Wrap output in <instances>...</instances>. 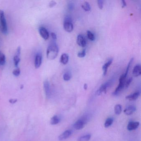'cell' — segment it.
<instances>
[{
	"instance_id": "ba28073f",
	"label": "cell",
	"mask_w": 141,
	"mask_h": 141,
	"mask_svg": "<svg viewBox=\"0 0 141 141\" xmlns=\"http://www.w3.org/2000/svg\"><path fill=\"white\" fill-rule=\"evenodd\" d=\"M39 33L42 37L44 39L47 40L49 38V34L46 28L44 27H40L38 29Z\"/></svg>"
},
{
	"instance_id": "ffe728a7",
	"label": "cell",
	"mask_w": 141,
	"mask_h": 141,
	"mask_svg": "<svg viewBox=\"0 0 141 141\" xmlns=\"http://www.w3.org/2000/svg\"><path fill=\"white\" fill-rule=\"evenodd\" d=\"M21 61L20 56L15 54L13 58V62H14V65L16 67V68L18 67V65L19 64V62Z\"/></svg>"
},
{
	"instance_id": "7c38bea8",
	"label": "cell",
	"mask_w": 141,
	"mask_h": 141,
	"mask_svg": "<svg viewBox=\"0 0 141 141\" xmlns=\"http://www.w3.org/2000/svg\"><path fill=\"white\" fill-rule=\"evenodd\" d=\"M139 125V122H129L127 126V129L129 131H132L135 130L138 128Z\"/></svg>"
},
{
	"instance_id": "5bb4252c",
	"label": "cell",
	"mask_w": 141,
	"mask_h": 141,
	"mask_svg": "<svg viewBox=\"0 0 141 141\" xmlns=\"http://www.w3.org/2000/svg\"><path fill=\"white\" fill-rule=\"evenodd\" d=\"M140 92L139 91H137L135 93H133L132 94L128 95L126 96V98L127 99L130 101L136 100L140 96Z\"/></svg>"
},
{
	"instance_id": "f546056e",
	"label": "cell",
	"mask_w": 141,
	"mask_h": 141,
	"mask_svg": "<svg viewBox=\"0 0 141 141\" xmlns=\"http://www.w3.org/2000/svg\"><path fill=\"white\" fill-rule=\"evenodd\" d=\"M98 5V7L100 9V10H102L103 8V5H104V1L102 0H98L97 1Z\"/></svg>"
},
{
	"instance_id": "e575fe53",
	"label": "cell",
	"mask_w": 141,
	"mask_h": 141,
	"mask_svg": "<svg viewBox=\"0 0 141 141\" xmlns=\"http://www.w3.org/2000/svg\"><path fill=\"white\" fill-rule=\"evenodd\" d=\"M17 102V100L13 99H11L9 100V102L11 103V104H15L16 102Z\"/></svg>"
},
{
	"instance_id": "836d02e7",
	"label": "cell",
	"mask_w": 141,
	"mask_h": 141,
	"mask_svg": "<svg viewBox=\"0 0 141 141\" xmlns=\"http://www.w3.org/2000/svg\"><path fill=\"white\" fill-rule=\"evenodd\" d=\"M122 4V8H124L127 6V4H126V1L124 0H123L121 1Z\"/></svg>"
},
{
	"instance_id": "ac0fdd59",
	"label": "cell",
	"mask_w": 141,
	"mask_h": 141,
	"mask_svg": "<svg viewBox=\"0 0 141 141\" xmlns=\"http://www.w3.org/2000/svg\"><path fill=\"white\" fill-rule=\"evenodd\" d=\"M60 119L57 115H55L51 118V124L52 125H55L59 123Z\"/></svg>"
},
{
	"instance_id": "8fae6325",
	"label": "cell",
	"mask_w": 141,
	"mask_h": 141,
	"mask_svg": "<svg viewBox=\"0 0 141 141\" xmlns=\"http://www.w3.org/2000/svg\"><path fill=\"white\" fill-rule=\"evenodd\" d=\"M72 134V131L70 129L67 130L61 134L58 137V139L60 141H63L69 138L71 135Z\"/></svg>"
},
{
	"instance_id": "30bf717a",
	"label": "cell",
	"mask_w": 141,
	"mask_h": 141,
	"mask_svg": "<svg viewBox=\"0 0 141 141\" xmlns=\"http://www.w3.org/2000/svg\"><path fill=\"white\" fill-rule=\"evenodd\" d=\"M44 88L45 94L47 98H49L51 95L50 86L48 80H46L44 82Z\"/></svg>"
},
{
	"instance_id": "83f0119b",
	"label": "cell",
	"mask_w": 141,
	"mask_h": 141,
	"mask_svg": "<svg viewBox=\"0 0 141 141\" xmlns=\"http://www.w3.org/2000/svg\"><path fill=\"white\" fill-rule=\"evenodd\" d=\"M86 56V50L85 49H84L82 51H80L77 54V56L79 58H84Z\"/></svg>"
},
{
	"instance_id": "cb8c5ba5",
	"label": "cell",
	"mask_w": 141,
	"mask_h": 141,
	"mask_svg": "<svg viewBox=\"0 0 141 141\" xmlns=\"http://www.w3.org/2000/svg\"><path fill=\"white\" fill-rule=\"evenodd\" d=\"M82 7L86 11H89L91 10V6L87 2H85L82 5Z\"/></svg>"
},
{
	"instance_id": "603a6c76",
	"label": "cell",
	"mask_w": 141,
	"mask_h": 141,
	"mask_svg": "<svg viewBox=\"0 0 141 141\" xmlns=\"http://www.w3.org/2000/svg\"><path fill=\"white\" fill-rule=\"evenodd\" d=\"M115 113L116 115H120L122 112V106L120 104H117L114 108Z\"/></svg>"
},
{
	"instance_id": "f1b7e54d",
	"label": "cell",
	"mask_w": 141,
	"mask_h": 141,
	"mask_svg": "<svg viewBox=\"0 0 141 141\" xmlns=\"http://www.w3.org/2000/svg\"><path fill=\"white\" fill-rule=\"evenodd\" d=\"M133 77H130V78H129L127 80H126L125 83V87L126 88L129 87V86L130 85L132 82L133 81Z\"/></svg>"
},
{
	"instance_id": "52a82bcc",
	"label": "cell",
	"mask_w": 141,
	"mask_h": 141,
	"mask_svg": "<svg viewBox=\"0 0 141 141\" xmlns=\"http://www.w3.org/2000/svg\"><path fill=\"white\" fill-rule=\"evenodd\" d=\"M42 62V56L41 53L36 54L34 61V66L36 68L38 69L41 66Z\"/></svg>"
},
{
	"instance_id": "484cf974",
	"label": "cell",
	"mask_w": 141,
	"mask_h": 141,
	"mask_svg": "<svg viewBox=\"0 0 141 141\" xmlns=\"http://www.w3.org/2000/svg\"><path fill=\"white\" fill-rule=\"evenodd\" d=\"M63 78L65 81H68L71 78V75L69 73H65L63 75Z\"/></svg>"
},
{
	"instance_id": "e0dca14e",
	"label": "cell",
	"mask_w": 141,
	"mask_h": 141,
	"mask_svg": "<svg viewBox=\"0 0 141 141\" xmlns=\"http://www.w3.org/2000/svg\"><path fill=\"white\" fill-rule=\"evenodd\" d=\"M69 61V56L67 54H63L61 55L60 58V61L63 65H66Z\"/></svg>"
},
{
	"instance_id": "5b68a950",
	"label": "cell",
	"mask_w": 141,
	"mask_h": 141,
	"mask_svg": "<svg viewBox=\"0 0 141 141\" xmlns=\"http://www.w3.org/2000/svg\"><path fill=\"white\" fill-rule=\"evenodd\" d=\"M113 81L114 79H112L103 84L102 85L100 86L99 88L97 90L96 92V94H97V95H100L102 94L103 93H106L107 92V89L110 87L113 83Z\"/></svg>"
},
{
	"instance_id": "9c48e42d",
	"label": "cell",
	"mask_w": 141,
	"mask_h": 141,
	"mask_svg": "<svg viewBox=\"0 0 141 141\" xmlns=\"http://www.w3.org/2000/svg\"><path fill=\"white\" fill-rule=\"evenodd\" d=\"M77 43L81 47H85L87 45V41L85 38L82 34H79L77 36Z\"/></svg>"
},
{
	"instance_id": "44dd1931",
	"label": "cell",
	"mask_w": 141,
	"mask_h": 141,
	"mask_svg": "<svg viewBox=\"0 0 141 141\" xmlns=\"http://www.w3.org/2000/svg\"><path fill=\"white\" fill-rule=\"evenodd\" d=\"M91 137V135L87 134L79 137L77 139V141H88L90 139Z\"/></svg>"
},
{
	"instance_id": "d6986e66",
	"label": "cell",
	"mask_w": 141,
	"mask_h": 141,
	"mask_svg": "<svg viewBox=\"0 0 141 141\" xmlns=\"http://www.w3.org/2000/svg\"><path fill=\"white\" fill-rule=\"evenodd\" d=\"M6 61V58L4 54L2 51H0V65H4Z\"/></svg>"
},
{
	"instance_id": "277c9868",
	"label": "cell",
	"mask_w": 141,
	"mask_h": 141,
	"mask_svg": "<svg viewBox=\"0 0 141 141\" xmlns=\"http://www.w3.org/2000/svg\"><path fill=\"white\" fill-rule=\"evenodd\" d=\"M63 27L65 31L67 32H72L73 29V25L72 19L69 16H66L65 17L63 23Z\"/></svg>"
},
{
	"instance_id": "9a60e30c",
	"label": "cell",
	"mask_w": 141,
	"mask_h": 141,
	"mask_svg": "<svg viewBox=\"0 0 141 141\" xmlns=\"http://www.w3.org/2000/svg\"><path fill=\"white\" fill-rule=\"evenodd\" d=\"M133 74L134 76L135 77L140 76L141 75V67L140 65L137 64L135 66L133 69Z\"/></svg>"
},
{
	"instance_id": "4316f807",
	"label": "cell",
	"mask_w": 141,
	"mask_h": 141,
	"mask_svg": "<svg viewBox=\"0 0 141 141\" xmlns=\"http://www.w3.org/2000/svg\"><path fill=\"white\" fill-rule=\"evenodd\" d=\"M13 75L15 77H18L21 74V70L19 67L16 68L15 69H14L13 72Z\"/></svg>"
},
{
	"instance_id": "7a4b0ae2",
	"label": "cell",
	"mask_w": 141,
	"mask_h": 141,
	"mask_svg": "<svg viewBox=\"0 0 141 141\" xmlns=\"http://www.w3.org/2000/svg\"><path fill=\"white\" fill-rule=\"evenodd\" d=\"M0 30L4 34L8 33V28L4 12L0 10Z\"/></svg>"
},
{
	"instance_id": "d6a6232c",
	"label": "cell",
	"mask_w": 141,
	"mask_h": 141,
	"mask_svg": "<svg viewBox=\"0 0 141 141\" xmlns=\"http://www.w3.org/2000/svg\"><path fill=\"white\" fill-rule=\"evenodd\" d=\"M51 37L53 38V39L54 40H56L57 39V35L54 32H51Z\"/></svg>"
},
{
	"instance_id": "3957f363",
	"label": "cell",
	"mask_w": 141,
	"mask_h": 141,
	"mask_svg": "<svg viewBox=\"0 0 141 141\" xmlns=\"http://www.w3.org/2000/svg\"><path fill=\"white\" fill-rule=\"evenodd\" d=\"M127 75L124 73L123 75H122L120 77L119 79V83L118 87H117L113 93V96H117L120 94V92L122 91V90L124 89L125 87V83L126 81V77Z\"/></svg>"
},
{
	"instance_id": "6da1fadb",
	"label": "cell",
	"mask_w": 141,
	"mask_h": 141,
	"mask_svg": "<svg viewBox=\"0 0 141 141\" xmlns=\"http://www.w3.org/2000/svg\"><path fill=\"white\" fill-rule=\"evenodd\" d=\"M59 52V48L58 45L55 42L51 43L47 48L46 56L49 60L55 59L58 56Z\"/></svg>"
},
{
	"instance_id": "d590c367",
	"label": "cell",
	"mask_w": 141,
	"mask_h": 141,
	"mask_svg": "<svg viewBox=\"0 0 141 141\" xmlns=\"http://www.w3.org/2000/svg\"><path fill=\"white\" fill-rule=\"evenodd\" d=\"M87 84H84V89H85V90H87Z\"/></svg>"
},
{
	"instance_id": "d4e9b609",
	"label": "cell",
	"mask_w": 141,
	"mask_h": 141,
	"mask_svg": "<svg viewBox=\"0 0 141 141\" xmlns=\"http://www.w3.org/2000/svg\"><path fill=\"white\" fill-rule=\"evenodd\" d=\"M87 36L88 38H89L90 41H94L95 38V36L94 34L92 32H91V31H87Z\"/></svg>"
},
{
	"instance_id": "1f68e13d",
	"label": "cell",
	"mask_w": 141,
	"mask_h": 141,
	"mask_svg": "<svg viewBox=\"0 0 141 141\" xmlns=\"http://www.w3.org/2000/svg\"><path fill=\"white\" fill-rule=\"evenodd\" d=\"M56 4V3L55 1H51L49 3V6L50 8H52Z\"/></svg>"
},
{
	"instance_id": "2e32d148",
	"label": "cell",
	"mask_w": 141,
	"mask_h": 141,
	"mask_svg": "<svg viewBox=\"0 0 141 141\" xmlns=\"http://www.w3.org/2000/svg\"><path fill=\"white\" fill-rule=\"evenodd\" d=\"M136 110V108L135 106H130L126 108L124 110V112L126 115H130L135 112Z\"/></svg>"
},
{
	"instance_id": "8992f818",
	"label": "cell",
	"mask_w": 141,
	"mask_h": 141,
	"mask_svg": "<svg viewBox=\"0 0 141 141\" xmlns=\"http://www.w3.org/2000/svg\"><path fill=\"white\" fill-rule=\"evenodd\" d=\"M88 119V117L87 116H85L82 118L77 121L73 125V127L76 130H80L82 129V128L84 127L85 124L87 123Z\"/></svg>"
},
{
	"instance_id": "7402d4cb",
	"label": "cell",
	"mask_w": 141,
	"mask_h": 141,
	"mask_svg": "<svg viewBox=\"0 0 141 141\" xmlns=\"http://www.w3.org/2000/svg\"><path fill=\"white\" fill-rule=\"evenodd\" d=\"M113 122V119L112 118H109L107 119L104 123V127L106 128L112 125Z\"/></svg>"
},
{
	"instance_id": "4fadbf2b",
	"label": "cell",
	"mask_w": 141,
	"mask_h": 141,
	"mask_svg": "<svg viewBox=\"0 0 141 141\" xmlns=\"http://www.w3.org/2000/svg\"><path fill=\"white\" fill-rule=\"evenodd\" d=\"M113 59L112 58L109 59L106 63L104 64L102 67V69L103 71V76H105L106 74H107L108 69L109 67V66L112 64Z\"/></svg>"
},
{
	"instance_id": "4dcf8cb0",
	"label": "cell",
	"mask_w": 141,
	"mask_h": 141,
	"mask_svg": "<svg viewBox=\"0 0 141 141\" xmlns=\"http://www.w3.org/2000/svg\"><path fill=\"white\" fill-rule=\"evenodd\" d=\"M67 8L68 10L70 11H72L73 10L74 8V5L73 3H69L67 5Z\"/></svg>"
}]
</instances>
